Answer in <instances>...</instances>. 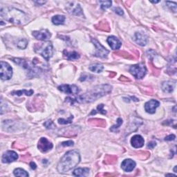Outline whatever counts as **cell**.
Wrapping results in <instances>:
<instances>
[{"label":"cell","mask_w":177,"mask_h":177,"mask_svg":"<svg viewBox=\"0 0 177 177\" xmlns=\"http://www.w3.org/2000/svg\"><path fill=\"white\" fill-rule=\"evenodd\" d=\"M30 158H31L30 156L27 154L26 156H21V161L23 160V161H29V159H30Z\"/></svg>","instance_id":"40"},{"label":"cell","mask_w":177,"mask_h":177,"mask_svg":"<svg viewBox=\"0 0 177 177\" xmlns=\"http://www.w3.org/2000/svg\"><path fill=\"white\" fill-rule=\"evenodd\" d=\"M116 123H117L116 125H113L111 127V128H110V131H114V132H116V131L118 130V129L120 127V126H121L122 124H123V120H122L121 118H118Z\"/></svg>","instance_id":"31"},{"label":"cell","mask_w":177,"mask_h":177,"mask_svg":"<svg viewBox=\"0 0 177 177\" xmlns=\"http://www.w3.org/2000/svg\"><path fill=\"white\" fill-rule=\"evenodd\" d=\"M103 107H104V105H103V104H101V105H99L97 107V111H96V110H93V111H92V113H91V114H96L97 112H98V113H102V114H106L107 111H106L105 110L103 109Z\"/></svg>","instance_id":"32"},{"label":"cell","mask_w":177,"mask_h":177,"mask_svg":"<svg viewBox=\"0 0 177 177\" xmlns=\"http://www.w3.org/2000/svg\"><path fill=\"white\" fill-rule=\"evenodd\" d=\"M35 3L36 4H39V5H43V4H44L46 2V1H35Z\"/></svg>","instance_id":"43"},{"label":"cell","mask_w":177,"mask_h":177,"mask_svg":"<svg viewBox=\"0 0 177 177\" xmlns=\"http://www.w3.org/2000/svg\"><path fill=\"white\" fill-rule=\"evenodd\" d=\"M91 42H93L94 46H96V49H97L96 52L94 54V56L98 57V58H107L108 54H109V51H108L107 49H106L105 47L102 46V45L100 44V43L98 42L96 39L92 38Z\"/></svg>","instance_id":"6"},{"label":"cell","mask_w":177,"mask_h":177,"mask_svg":"<svg viewBox=\"0 0 177 177\" xmlns=\"http://www.w3.org/2000/svg\"><path fill=\"white\" fill-rule=\"evenodd\" d=\"M30 166H31V168H32L33 170H35V169H36V168H37L36 165H35V163L34 162H31L30 163Z\"/></svg>","instance_id":"42"},{"label":"cell","mask_w":177,"mask_h":177,"mask_svg":"<svg viewBox=\"0 0 177 177\" xmlns=\"http://www.w3.org/2000/svg\"><path fill=\"white\" fill-rule=\"evenodd\" d=\"M114 11H115L116 13H117V14L119 15H123V14H124L123 11L121 9V8H118V7L115 8Z\"/></svg>","instance_id":"37"},{"label":"cell","mask_w":177,"mask_h":177,"mask_svg":"<svg viewBox=\"0 0 177 177\" xmlns=\"http://www.w3.org/2000/svg\"><path fill=\"white\" fill-rule=\"evenodd\" d=\"M1 78L3 80L11 79L13 76V69L7 62H1Z\"/></svg>","instance_id":"7"},{"label":"cell","mask_w":177,"mask_h":177,"mask_svg":"<svg viewBox=\"0 0 177 177\" xmlns=\"http://www.w3.org/2000/svg\"><path fill=\"white\" fill-rule=\"evenodd\" d=\"M175 87V82L172 81H166L163 82L162 84V89L163 91L166 93H172L174 91Z\"/></svg>","instance_id":"18"},{"label":"cell","mask_w":177,"mask_h":177,"mask_svg":"<svg viewBox=\"0 0 177 177\" xmlns=\"http://www.w3.org/2000/svg\"><path fill=\"white\" fill-rule=\"evenodd\" d=\"M117 161V157L116 156H111V155H107L105 158V161L104 163L105 164H113Z\"/></svg>","instance_id":"27"},{"label":"cell","mask_w":177,"mask_h":177,"mask_svg":"<svg viewBox=\"0 0 177 177\" xmlns=\"http://www.w3.org/2000/svg\"><path fill=\"white\" fill-rule=\"evenodd\" d=\"M66 10L70 14L76 15V16H82V15H83V12H82L80 5L79 4L75 2V1L69 2V5L67 6V7H66Z\"/></svg>","instance_id":"8"},{"label":"cell","mask_w":177,"mask_h":177,"mask_svg":"<svg viewBox=\"0 0 177 177\" xmlns=\"http://www.w3.org/2000/svg\"><path fill=\"white\" fill-rule=\"evenodd\" d=\"M96 27L98 29H100V30L103 31H109V30H110L109 24H108L107 21H100V22L98 24V25H96Z\"/></svg>","instance_id":"25"},{"label":"cell","mask_w":177,"mask_h":177,"mask_svg":"<svg viewBox=\"0 0 177 177\" xmlns=\"http://www.w3.org/2000/svg\"><path fill=\"white\" fill-rule=\"evenodd\" d=\"M58 89L63 93H68V94H73L76 95L80 92L79 88L76 85H69V84H63V85L59 86Z\"/></svg>","instance_id":"10"},{"label":"cell","mask_w":177,"mask_h":177,"mask_svg":"<svg viewBox=\"0 0 177 177\" xmlns=\"http://www.w3.org/2000/svg\"><path fill=\"white\" fill-rule=\"evenodd\" d=\"M34 49L37 54L41 55L46 61H49L54 54V49L51 42L35 44Z\"/></svg>","instance_id":"4"},{"label":"cell","mask_w":177,"mask_h":177,"mask_svg":"<svg viewBox=\"0 0 177 177\" xmlns=\"http://www.w3.org/2000/svg\"><path fill=\"white\" fill-rule=\"evenodd\" d=\"M76 129L74 127H69L66 129H64L61 131V135L67 137L76 135L78 133L77 131H76Z\"/></svg>","instance_id":"21"},{"label":"cell","mask_w":177,"mask_h":177,"mask_svg":"<svg viewBox=\"0 0 177 177\" xmlns=\"http://www.w3.org/2000/svg\"><path fill=\"white\" fill-rule=\"evenodd\" d=\"M89 173L88 168H78L74 170L73 174L76 176H86Z\"/></svg>","instance_id":"22"},{"label":"cell","mask_w":177,"mask_h":177,"mask_svg":"<svg viewBox=\"0 0 177 177\" xmlns=\"http://www.w3.org/2000/svg\"><path fill=\"white\" fill-rule=\"evenodd\" d=\"M27 44H28V41H27L26 39H21V40H19L18 42L17 43V47L21 49H24L26 48L27 46Z\"/></svg>","instance_id":"29"},{"label":"cell","mask_w":177,"mask_h":177,"mask_svg":"<svg viewBox=\"0 0 177 177\" xmlns=\"http://www.w3.org/2000/svg\"><path fill=\"white\" fill-rule=\"evenodd\" d=\"M131 143L134 148H141L144 145L145 141L141 135H135L131 138Z\"/></svg>","instance_id":"16"},{"label":"cell","mask_w":177,"mask_h":177,"mask_svg":"<svg viewBox=\"0 0 177 177\" xmlns=\"http://www.w3.org/2000/svg\"><path fill=\"white\" fill-rule=\"evenodd\" d=\"M33 37H35L37 40H47L51 37V34L46 29H42L40 31H33Z\"/></svg>","instance_id":"11"},{"label":"cell","mask_w":177,"mask_h":177,"mask_svg":"<svg viewBox=\"0 0 177 177\" xmlns=\"http://www.w3.org/2000/svg\"><path fill=\"white\" fill-rule=\"evenodd\" d=\"M159 105H160V103L156 100H150L149 101L145 103V109L147 113L152 114V113H155L156 108L158 107Z\"/></svg>","instance_id":"13"},{"label":"cell","mask_w":177,"mask_h":177,"mask_svg":"<svg viewBox=\"0 0 177 177\" xmlns=\"http://www.w3.org/2000/svg\"><path fill=\"white\" fill-rule=\"evenodd\" d=\"M107 43L109 44L112 50H118L121 48L122 43L119 39L115 36H109L107 38Z\"/></svg>","instance_id":"15"},{"label":"cell","mask_w":177,"mask_h":177,"mask_svg":"<svg viewBox=\"0 0 177 177\" xmlns=\"http://www.w3.org/2000/svg\"><path fill=\"white\" fill-rule=\"evenodd\" d=\"M73 118H74V116H71L67 120L63 119V118H59L58 119V123L61 124V125H66V124H69V123H71Z\"/></svg>","instance_id":"33"},{"label":"cell","mask_w":177,"mask_h":177,"mask_svg":"<svg viewBox=\"0 0 177 177\" xmlns=\"http://www.w3.org/2000/svg\"><path fill=\"white\" fill-rule=\"evenodd\" d=\"M53 144L51 142H50L46 138H41L39 141L38 144H37V147H38L39 150L42 151L43 153L47 152V151H50L53 148Z\"/></svg>","instance_id":"9"},{"label":"cell","mask_w":177,"mask_h":177,"mask_svg":"<svg viewBox=\"0 0 177 177\" xmlns=\"http://www.w3.org/2000/svg\"><path fill=\"white\" fill-rule=\"evenodd\" d=\"M0 15L1 18L6 21L15 24H24L29 21V17L26 13L13 7L1 9Z\"/></svg>","instance_id":"2"},{"label":"cell","mask_w":177,"mask_h":177,"mask_svg":"<svg viewBox=\"0 0 177 177\" xmlns=\"http://www.w3.org/2000/svg\"><path fill=\"white\" fill-rule=\"evenodd\" d=\"M136 167V163L131 159H125L121 164V168L125 172H130Z\"/></svg>","instance_id":"14"},{"label":"cell","mask_w":177,"mask_h":177,"mask_svg":"<svg viewBox=\"0 0 177 177\" xmlns=\"http://www.w3.org/2000/svg\"><path fill=\"white\" fill-rule=\"evenodd\" d=\"M74 144V143L72 141H65V142H63L62 143V146H73Z\"/></svg>","instance_id":"36"},{"label":"cell","mask_w":177,"mask_h":177,"mask_svg":"<svg viewBox=\"0 0 177 177\" xmlns=\"http://www.w3.org/2000/svg\"><path fill=\"white\" fill-rule=\"evenodd\" d=\"M12 95H16V96H21L23 94H25V95L30 96L33 94V90L30 89V90H26V89H23V90H19V91H14L11 92Z\"/></svg>","instance_id":"24"},{"label":"cell","mask_w":177,"mask_h":177,"mask_svg":"<svg viewBox=\"0 0 177 177\" xmlns=\"http://www.w3.org/2000/svg\"><path fill=\"white\" fill-rule=\"evenodd\" d=\"M135 41L140 46H145L147 42V37L145 33L137 32L135 33Z\"/></svg>","instance_id":"17"},{"label":"cell","mask_w":177,"mask_h":177,"mask_svg":"<svg viewBox=\"0 0 177 177\" xmlns=\"http://www.w3.org/2000/svg\"><path fill=\"white\" fill-rule=\"evenodd\" d=\"M120 80H121V81H130V80L129 79V78L125 77V76H121V78H120Z\"/></svg>","instance_id":"41"},{"label":"cell","mask_w":177,"mask_h":177,"mask_svg":"<svg viewBox=\"0 0 177 177\" xmlns=\"http://www.w3.org/2000/svg\"><path fill=\"white\" fill-rule=\"evenodd\" d=\"M88 123L91 125L96 126V127H104L106 126V122L103 119L99 118H91L88 121Z\"/></svg>","instance_id":"20"},{"label":"cell","mask_w":177,"mask_h":177,"mask_svg":"<svg viewBox=\"0 0 177 177\" xmlns=\"http://www.w3.org/2000/svg\"><path fill=\"white\" fill-rule=\"evenodd\" d=\"M89 70L93 72L96 73H101L104 69V66L102 64H92L89 66Z\"/></svg>","instance_id":"26"},{"label":"cell","mask_w":177,"mask_h":177,"mask_svg":"<svg viewBox=\"0 0 177 177\" xmlns=\"http://www.w3.org/2000/svg\"><path fill=\"white\" fill-rule=\"evenodd\" d=\"M174 172H176V166H175V168H174Z\"/></svg>","instance_id":"46"},{"label":"cell","mask_w":177,"mask_h":177,"mask_svg":"<svg viewBox=\"0 0 177 177\" xmlns=\"http://www.w3.org/2000/svg\"><path fill=\"white\" fill-rule=\"evenodd\" d=\"M115 75H116V74H115V73H112V74H110V77H111V78H113V76H115Z\"/></svg>","instance_id":"44"},{"label":"cell","mask_w":177,"mask_h":177,"mask_svg":"<svg viewBox=\"0 0 177 177\" xmlns=\"http://www.w3.org/2000/svg\"><path fill=\"white\" fill-rule=\"evenodd\" d=\"M13 173H14L15 176H24V177L29 176L28 173H27L24 170H23V169H21V168L15 169V170H14V172H13Z\"/></svg>","instance_id":"28"},{"label":"cell","mask_w":177,"mask_h":177,"mask_svg":"<svg viewBox=\"0 0 177 177\" xmlns=\"http://www.w3.org/2000/svg\"><path fill=\"white\" fill-rule=\"evenodd\" d=\"M151 2H152V3H155V4H156V3H158V2H159V1H151Z\"/></svg>","instance_id":"45"},{"label":"cell","mask_w":177,"mask_h":177,"mask_svg":"<svg viewBox=\"0 0 177 177\" xmlns=\"http://www.w3.org/2000/svg\"><path fill=\"white\" fill-rule=\"evenodd\" d=\"M63 55H64V58L69 60H75L80 58V54L76 51L69 52L68 51L64 50L63 52Z\"/></svg>","instance_id":"19"},{"label":"cell","mask_w":177,"mask_h":177,"mask_svg":"<svg viewBox=\"0 0 177 177\" xmlns=\"http://www.w3.org/2000/svg\"><path fill=\"white\" fill-rule=\"evenodd\" d=\"M156 145V142H154V141H151V142H149L148 143V145H147V147L149 149H153L154 147Z\"/></svg>","instance_id":"38"},{"label":"cell","mask_w":177,"mask_h":177,"mask_svg":"<svg viewBox=\"0 0 177 177\" xmlns=\"http://www.w3.org/2000/svg\"><path fill=\"white\" fill-rule=\"evenodd\" d=\"M17 158H18V155L16 152L13 151H7L6 152L4 153L1 161L4 163H9L16 161Z\"/></svg>","instance_id":"12"},{"label":"cell","mask_w":177,"mask_h":177,"mask_svg":"<svg viewBox=\"0 0 177 177\" xmlns=\"http://www.w3.org/2000/svg\"><path fill=\"white\" fill-rule=\"evenodd\" d=\"M166 3L168 4V6L170 8L171 10H172V11L174 12V13H176V2H173V1H166Z\"/></svg>","instance_id":"34"},{"label":"cell","mask_w":177,"mask_h":177,"mask_svg":"<svg viewBox=\"0 0 177 177\" xmlns=\"http://www.w3.org/2000/svg\"><path fill=\"white\" fill-rule=\"evenodd\" d=\"M80 161V155L79 153L76 150L69 151L61 158L57 169L60 173H66L78 166Z\"/></svg>","instance_id":"3"},{"label":"cell","mask_w":177,"mask_h":177,"mask_svg":"<svg viewBox=\"0 0 177 177\" xmlns=\"http://www.w3.org/2000/svg\"><path fill=\"white\" fill-rule=\"evenodd\" d=\"M64 21H65V17L64 15H56V16L53 17L52 18L53 24L56 25L63 24Z\"/></svg>","instance_id":"23"},{"label":"cell","mask_w":177,"mask_h":177,"mask_svg":"<svg viewBox=\"0 0 177 177\" xmlns=\"http://www.w3.org/2000/svg\"><path fill=\"white\" fill-rule=\"evenodd\" d=\"M129 72L136 79H141L146 74L147 69L144 64L141 63V64H135V65L131 66L130 69H129Z\"/></svg>","instance_id":"5"},{"label":"cell","mask_w":177,"mask_h":177,"mask_svg":"<svg viewBox=\"0 0 177 177\" xmlns=\"http://www.w3.org/2000/svg\"><path fill=\"white\" fill-rule=\"evenodd\" d=\"M175 138H176V136H175L174 134H171L170 136H168L166 137L165 140L170 141H174Z\"/></svg>","instance_id":"39"},{"label":"cell","mask_w":177,"mask_h":177,"mask_svg":"<svg viewBox=\"0 0 177 177\" xmlns=\"http://www.w3.org/2000/svg\"><path fill=\"white\" fill-rule=\"evenodd\" d=\"M99 3L100 4V7L103 10H105L109 8L112 4L111 1H100Z\"/></svg>","instance_id":"30"},{"label":"cell","mask_w":177,"mask_h":177,"mask_svg":"<svg viewBox=\"0 0 177 177\" xmlns=\"http://www.w3.org/2000/svg\"><path fill=\"white\" fill-rule=\"evenodd\" d=\"M112 86L109 84H101L98 85L92 88L91 90L86 92L83 95L79 96L76 99H72L71 98H66V101H70L71 103H74V102H77L80 103H91L96 100L98 98L107 95L111 91Z\"/></svg>","instance_id":"1"},{"label":"cell","mask_w":177,"mask_h":177,"mask_svg":"<svg viewBox=\"0 0 177 177\" xmlns=\"http://www.w3.org/2000/svg\"><path fill=\"white\" fill-rule=\"evenodd\" d=\"M44 125L46 127L47 129H54L56 127V125H55L54 122H53L52 121H51V120L50 121L45 122V123H44Z\"/></svg>","instance_id":"35"}]
</instances>
